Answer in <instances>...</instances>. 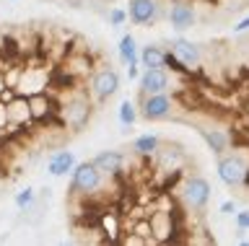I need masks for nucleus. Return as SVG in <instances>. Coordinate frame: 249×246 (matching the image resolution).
Wrapping results in <instances>:
<instances>
[{"instance_id": "nucleus-8", "label": "nucleus", "mask_w": 249, "mask_h": 246, "mask_svg": "<svg viewBox=\"0 0 249 246\" xmlns=\"http://www.w3.org/2000/svg\"><path fill=\"white\" fill-rule=\"evenodd\" d=\"M169 88V73L163 67H145L140 73V94H161Z\"/></svg>"}, {"instance_id": "nucleus-25", "label": "nucleus", "mask_w": 249, "mask_h": 246, "mask_svg": "<svg viewBox=\"0 0 249 246\" xmlns=\"http://www.w3.org/2000/svg\"><path fill=\"white\" fill-rule=\"evenodd\" d=\"M221 213H233V202H223L221 205Z\"/></svg>"}, {"instance_id": "nucleus-15", "label": "nucleus", "mask_w": 249, "mask_h": 246, "mask_svg": "<svg viewBox=\"0 0 249 246\" xmlns=\"http://www.w3.org/2000/svg\"><path fill=\"white\" fill-rule=\"evenodd\" d=\"M89 112H91V106L81 98V101H75V104H68V106H65V119H68L73 127H81L83 122L89 119Z\"/></svg>"}, {"instance_id": "nucleus-16", "label": "nucleus", "mask_w": 249, "mask_h": 246, "mask_svg": "<svg viewBox=\"0 0 249 246\" xmlns=\"http://www.w3.org/2000/svg\"><path fill=\"white\" fill-rule=\"evenodd\" d=\"M159 145H161L159 135H140V137H135V143H132V150H135L138 156H153V153L159 150Z\"/></svg>"}, {"instance_id": "nucleus-21", "label": "nucleus", "mask_w": 249, "mask_h": 246, "mask_svg": "<svg viewBox=\"0 0 249 246\" xmlns=\"http://www.w3.org/2000/svg\"><path fill=\"white\" fill-rule=\"evenodd\" d=\"M236 228H239V233H247L249 230V210L236 213Z\"/></svg>"}, {"instance_id": "nucleus-5", "label": "nucleus", "mask_w": 249, "mask_h": 246, "mask_svg": "<svg viewBox=\"0 0 249 246\" xmlns=\"http://www.w3.org/2000/svg\"><path fill=\"white\" fill-rule=\"evenodd\" d=\"M117 91H120V75H117V70H112V67H104V70H99L91 78V94H93V98H99V101L112 98Z\"/></svg>"}, {"instance_id": "nucleus-19", "label": "nucleus", "mask_w": 249, "mask_h": 246, "mask_svg": "<svg viewBox=\"0 0 249 246\" xmlns=\"http://www.w3.org/2000/svg\"><path fill=\"white\" fill-rule=\"evenodd\" d=\"M34 199H36V195H34V189L31 187H26V189H21L18 195H16V207H18V210H29L31 205H34Z\"/></svg>"}, {"instance_id": "nucleus-12", "label": "nucleus", "mask_w": 249, "mask_h": 246, "mask_svg": "<svg viewBox=\"0 0 249 246\" xmlns=\"http://www.w3.org/2000/svg\"><path fill=\"white\" fill-rule=\"evenodd\" d=\"M5 112H8V122L23 125L26 119H31V109H29V98L16 94L11 101H5Z\"/></svg>"}, {"instance_id": "nucleus-2", "label": "nucleus", "mask_w": 249, "mask_h": 246, "mask_svg": "<svg viewBox=\"0 0 249 246\" xmlns=\"http://www.w3.org/2000/svg\"><path fill=\"white\" fill-rule=\"evenodd\" d=\"M210 195H213V189H210V181L205 179V176H190V179L184 181V187H182L184 205L190 207V210H197V213L208 207Z\"/></svg>"}, {"instance_id": "nucleus-18", "label": "nucleus", "mask_w": 249, "mask_h": 246, "mask_svg": "<svg viewBox=\"0 0 249 246\" xmlns=\"http://www.w3.org/2000/svg\"><path fill=\"white\" fill-rule=\"evenodd\" d=\"M117 117H120V125H122V127H132V125H135V119H138L135 104H132L130 98H124V101L120 104V112H117Z\"/></svg>"}, {"instance_id": "nucleus-20", "label": "nucleus", "mask_w": 249, "mask_h": 246, "mask_svg": "<svg viewBox=\"0 0 249 246\" xmlns=\"http://www.w3.org/2000/svg\"><path fill=\"white\" fill-rule=\"evenodd\" d=\"M124 21H127V11H122V8H114L112 13H109V24H112V26H122Z\"/></svg>"}, {"instance_id": "nucleus-6", "label": "nucleus", "mask_w": 249, "mask_h": 246, "mask_svg": "<svg viewBox=\"0 0 249 246\" xmlns=\"http://www.w3.org/2000/svg\"><path fill=\"white\" fill-rule=\"evenodd\" d=\"M159 16V3L156 0H130L127 18L135 26H151Z\"/></svg>"}, {"instance_id": "nucleus-22", "label": "nucleus", "mask_w": 249, "mask_h": 246, "mask_svg": "<svg viewBox=\"0 0 249 246\" xmlns=\"http://www.w3.org/2000/svg\"><path fill=\"white\" fill-rule=\"evenodd\" d=\"M244 32H249V16L247 18H241L236 26H233V34H244Z\"/></svg>"}, {"instance_id": "nucleus-3", "label": "nucleus", "mask_w": 249, "mask_h": 246, "mask_svg": "<svg viewBox=\"0 0 249 246\" xmlns=\"http://www.w3.org/2000/svg\"><path fill=\"white\" fill-rule=\"evenodd\" d=\"M218 179H221L226 187H241L247 181V164L239 153H231V156H223L218 161Z\"/></svg>"}, {"instance_id": "nucleus-9", "label": "nucleus", "mask_w": 249, "mask_h": 246, "mask_svg": "<svg viewBox=\"0 0 249 246\" xmlns=\"http://www.w3.org/2000/svg\"><path fill=\"white\" fill-rule=\"evenodd\" d=\"M171 55H174L184 67H197L200 60H202L200 47L192 44V42H187V39H177L174 44H171Z\"/></svg>"}, {"instance_id": "nucleus-4", "label": "nucleus", "mask_w": 249, "mask_h": 246, "mask_svg": "<svg viewBox=\"0 0 249 246\" xmlns=\"http://www.w3.org/2000/svg\"><path fill=\"white\" fill-rule=\"evenodd\" d=\"M171 109H174V101L169 98L166 91H161V94H145L143 104H140V114L148 122H159L163 117H169Z\"/></svg>"}, {"instance_id": "nucleus-10", "label": "nucleus", "mask_w": 249, "mask_h": 246, "mask_svg": "<svg viewBox=\"0 0 249 246\" xmlns=\"http://www.w3.org/2000/svg\"><path fill=\"white\" fill-rule=\"evenodd\" d=\"M75 164H78V161H75V153L73 150H57V153H52V156L47 158V174L65 176V174L73 171Z\"/></svg>"}, {"instance_id": "nucleus-14", "label": "nucleus", "mask_w": 249, "mask_h": 246, "mask_svg": "<svg viewBox=\"0 0 249 246\" xmlns=\"http://www.w3.org/2000/svg\"><path fill=\"white\" fill-rule=\"evenodd\" d=\"M138 63L143 67H166V52L161 47H143V52H138Z\"/></svg>"}, {"instance_id": "nucleus-17", "label": "nucleus", "mask_w": 249, "mask_h": 246, "mask_svg": "<svg viewBox=\"0 0 249 246\" xmlns=\"http://www.w3.org/2000/svg\"><path fill=\"white\" fill-rule=\"evenodd\" d=\"M120 60L124 65L138 63V42H135V36H132V34H124L120 39Z\"/></svg>"}, {"instance_id": "nucleus-11", "label": "nucleus", "mask_w": 249, "mask_h": 246, "mask_svg": "<svg viewBox=\"0 0 249 246\" xmlns=\"http://www.w3.org/2000/svg\"><path fill=\"white\" fill-rule=\"evenodd\" d=\"M91 164L101 171V176H104V174H107V176H112V174H117V171L122 168L124 156H122L120 150H101L99 156L91 161Z\"/></svg>"}, {"instance_id": "nucleus-24", "label": "nucleus", "mask_w": 249, "mask_h": 246, "mask_svg": "<svg viewBox=\"0 0 249 246\" xmlns=\"http://www.w3.org/2000/svg\"><path fill=\"white\" fill-rule=\"evenodd\" d=\"M8 125V112H5V104L0 101V130H3Z\"/></svg>"}, {"instance_id": "nucleus-13", "label": "nucleus", "mask_w": 249, "mask_h": 246, "mask_svg": "<svg viewBox=\"0 0 249 246\" xmlns=\"http://www.w3.org/2000/svg\"><path fill=\"white\" fill-rule=\"evenodd\" d=\"M200 137L208 143V148L215 153V156H221V153L229 150V135L223 132V130H208V127H200Z\"/></svg>"}, {"instance_id": "nucleus-7", "label": "nucleus", "mask_w": 249, "mask_h": 246, "mask_svg": "<svg viewBox=\"0 0 249 246\" xmlns=\"http://www.w3.org/2000/svg\"><path fill=\"white\" fill-rule=\"evenodd\" d=\"M169 24L179 34L187 32V29H192L195 26V5L190 0H177L169 11Z\"/></svg>"}, {"instance_id": "nucleus-1", "label": "nucleus", "mask_w": 249, "mask_h": 246, "mask_svg": "<svg viewBox=\"0 0 249 246\" xmlns=\"http://www.w3.org/2000/svg\"><path fill=\"white\" fill-rule=\"evenodd\" d=\"M99 187H101V171L91 161L73 166V171H70V192L73 195H91Z\"/></svg>"}, {"instance_id": "nucleus-23", "label": "nucleus", "mask_w": 249, "mask_h": 246, "mask_svg": "<svg viewBox=\"0 0 249 246\" xmlns=\"http://www.w3.org/2000/svg\"><path fill=\"white\" fill-rule=\"evenodd\" d=\"M138 67H140V63H130V65H127V78H130V81H135L138 75H140Z\"/></svg>"}]
</instances>
